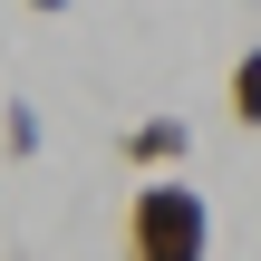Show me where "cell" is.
Returning <instances> with one entry per match:
<instances>
[{"instance_id": "1", "label": "cell", "mask_w": 261, "mask_h": 261, "mask_svg": "<svg viewBox=\"0 0 261 261\" xmlns=\"http://www.w3.org/2000/svg\"><path fill=\"white\" fill-rule=\"evenodd\" d=\"M203 242H213V213H203L194 184L145 174L126 194V261H203Z\"/></svg>"}, {"instance_id": "2", "label": "cell", "mask_w": 261, "mask_h": 261, "mask_svg": "<svg viewBox=\"0 0 261 261\" xmlns=\"http://www.w3.org/2000/svg\"><path fill=\"white\" fill-rule=\"evenodd\" d=\"M184 145H194L184 116H136V126H126V165H136V174H174Z\"/></svg>"}, {"instance_id": "5", "label": "cell", "mask_w": 261, "mask_h": 261, "mask_svg": "<svg viewBox=\"0 0 261 261\" xmlns=\"http://www.w3.org/2000/svg\"><path fill=\"white\" fill-rule=\"evenodd\" d=\"M29 10H39V19H58V10H68V0H29Z\"/></svg>"}, {"instance_id": "3", "label": "cell", "mask_w": 261, "mask_h": 261, "mask_svg": "<svg viewBox=\"0 0 261 261\" xmlns=\"http://www.w3.org/2000/svg\"><path fill=\"white\" fill-rule=\"evenodd\" d=\"M223 97H232V126H261V48H242V58H232Z\"/></svg>"}, {"instance_id": "4", "label": "cell", "mask_w": 261, "mask_h": 261, "mask_svg": "<svg viewBox=\"0 0 261 261\" xmlns=\"http://www.w3.org/2000/svg\"><path fill=\"white\" fill-rule=\"evenodd\" d=\"M0 145H10V165H29V155H39V107H29V97H10V107H0Z\"/></svg>"}]
</instances>
